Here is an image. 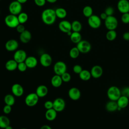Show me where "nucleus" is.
<instances>
[{"label": "nucleus", "mask_w": 129, "mask_h": 129, "mask_svg": "<svg viewBox=\"0 0 129 129\" xmlns=\"http://www.w3.org/2000/svg\"><path fill=\"white\" fill-rule=\"evenodd\" d=\"M56 18L55 10L51 8L44 10L41 13V20L47 25H51L54 24Z\"/></svg>", "instance_id": "1"}, {"label": "nucleus", "mask_w": 129, "mask_h": 129, "mask_svg": "<svg viewBox=\"0 0 129 129\" xmlns=\"http://www.w3.org/2000/svg\"><path fill=\"white\" fill-rule=\"evenodd\" d=\"M107 95L110 100L116 101L121 95V90L117 86H111L107 90Z\"/></svg>", "instance_id": "2"}, {"label": "nucleus", "mask_w": 129, "mask_h": 129, "mask_svg": "<svg viewBox=\"0 0 129 129\" xmlns=\"http://www.w3.org/2000/svg\"><path fill=\"white\" fill-rule=\"evenodd\" d=\"M4 21L5 24L10 28H16L20 24L17 16L11 14L6 16Z\"/></svg>", "instance_id": "3"}, {"label": "nucleus", "mask_w": 129, "mask_h": 129, "mask_svg": "<svg viewBox=\"0 0 129 129\" xmlns=\"http://www.w3.org/2000/svg\"><path fill=\"white\" fill-rule=\"evenodd\" d=\"M118 22L117 18L112 16H109L104 20V25L108 30H115L118 26Z\"/></svg>", "instance_id": "4"}, {"label": "nucleus", "mask_w": 129, "mask_h": 129, "mask_svg": "<svg viewBox=\"0 0 129 129\" xmlns=\"http://www.w3.org/2000/svg\"><path fill=\"white\" fill-rule=\"evenodd\" d=\"M87 22L88 25L92 29H96L99 28L101 25V19L100 17L96 15H92L88 18Z\"/></svg>", "instance_id": "5"}, {"label": "nucleus", "mask_w": 129, "mask_h": 129, "mask_svg": "<svg viewBox=\"0 0 129 129\" xmlns=\"http://www.w3.org/2000/svg\"><path fill=\"white\" fill-rule=\"evenodd\" d=\"M39 98V97L35 92L30 93L26 96L25 98V103L26 105L29 107H33L38 103Z\"/></svg>", "instance_id": "6"}, {"label": "nucleus", "mask_w": 129, "mask_h": 129, "mask_svg": "<svg viewBox=\"0 0 129 129\" xmlns=\"http://www.w3.org/2000/svg\"><path fill=\"white\" fill-rule=\"evenodd\" d=\"M22 4L16 0L12 2L9 6V11L11 14L18 16L21 12H22Z\"/></svg>", "instance_id": "7"}, {"label": "nucleus", "mask_w": 129, "mask_h": 129, "mask_svg": "<svg viewBox=\"0 0 129 129\" xmlns=\"http://www.w3.org/2000/svg\"><path fill=\"white\" fill-rule=\"evenodd\" d=\"M67 64L62 61H56L53 66V71L55 75L61 76L67 72Z\"/></svg>", "instance_id": "8"}, {"label": "nucleus", "mask_w": 129, "mask_h": 129, "mask_svg": "<svg viewBox=\"0 0 129 129\" xmlns=\"http://www.w3.org/2000/svg\"><path fill=\"white\" fill-rule=\"evenodd\" d=\"M76 47L80 52L82 53H87L91 49V45L90 43L86 40H81L77 44Z\"/></svg>", "instance_id": "9"}, {"label": "nucleus", "mask_w": 129, "mask_h": 129, "mask_svg": "<svg viewBox=\"0 0 129 129\" xmlns=\"http://www.w3.org/2000/svg\"><path fill=\"white\" fill-rule=\"evenodd\" d=\"M66 107V102L62 98H56L53 101V108L57 112L62 111Z\"/></svg>", "instance_id": "10"}, {"label": "nucleus", "mask_w": 129, "mask_h": 129, "mask_svg": "<svg viewBox=\"0 0 129 129\" xmlns=\"http://www.w3.org/2000/svg\"><path fill=\"white\" fill-rule=\"evenodd\" d=\"M27 57L26 52L23 49H17L14 52L13 59L18 63L24 62Z\"/></svg>", "instance_id": "11"}, {"label": "nucleus", "mask_w": 129, "mask_h": 129, "mask_svg": "<svg viewBox=\"0 0 129 129\" xmlns=\"http://www.w3.org/2000/svg\"><path fill=\"white\" fill-rule=\"evenodd\" d=\"M39 62L42 66L46 68L49 67L51 64L52 59L49 54L47 53H43L40 56Z\"/></svg>", "instance_id": "12"}, {"label": "nucleus", "mask_w": 129, "mask_h": 129, "mask_svg": "<svg viewBox=\"0 0 129 129\" xmlns=\"http://www.w3.org/2000/svg\"><path fill=\"white\" fill-rule=\"evenodd\" d=\"M118 11L121 13H129V1L128 0H119L117 4Z\"/></svg>", "instance_id": "13"}, {"label": "nucleus", "mask_w": 129, "mask_h": 129, "mask_svg": "<svg viewBox=\"0 0 129 129\" xmlns=\"http://www.w3.org/2000/svg\"><path fill=\"white\" fill-rule=\"evenodd\" d=\"M5 46L6 49L8 51H15L18 48L19 43L17 40L11 39L8 40L6 42Z\"/></svg>", "instance_id": "14"}, {"label": "nucleus", "mask_w": 129, "mask_h": 129, "mask_svg": "<svg viewBox=\"0 0 129 129\" xmlns=\"http://www.w3.org/2000/svg\"><path fill=\"white\" fill-rule=\"evenodd\" d=\"M12 94L16 97H21L24 94V88L23 86L18 83L14 84L11 87Z\"/></svg>", "instance_id": "15"}, {"label": "nucleus", "mask_w": 129, "mask_h": 129, "mask_svg": "<svg viewBox=\"0 0 129 129\" xmlns=\"http://www.w3.org/2000/svg\"><path fill=\"white\" fill-rule=\"evenodd\" d=\"M68 95L70 98L73 100H79L81 96L80 90L76 87L71 88L68 91Z\"/></svg>", "instance_id": "16"}, {"label": "nucleus", "mask_w": 129, "mask_h": 129, "mask_svg": "<svg viewBox=\"0 0 129 129\" xmlns=\"http://www.w3.org/2000/svg\"><path fill=\"white\" fill-rule=\"evenodd\" d=\"M58 28L62 32L67 34L72 31L71 23L68 20H62L58 24Z\"/></svg>", "instance_id": "17"}, {"label": "nucleus", "mask_w": 129, "mask_h": 129, "mask_svg": "<svg viewBox=\"0 0 129 129\" xmlns=\"http://www.w3.org/2000/svg\"><path fill=\"white\" fill-rule=\"evenodd\" d=\"M91 76L95 79L100 78L103 74L102 68L99 65L94 66L91 70L90 71Z\"/></svg>", "instance_id": "18"}, {"label": "nucleus", "mask_w": 129, "mask_h": 129, "mask_svg": "<svg viewBox=\"0 0 129 129\" xmlns=\"http://www.w3.org/2000/svg\"><path fill=\"white\" fill-rule=\"evenodd\" d=\"M28 68L33 69L35 68L38 64L37 59L33 56H27L24 61Z\"/></svg>", "instance_id": "19"}, {"label": "nucleus", "mask_w": 129, "mask_h": 129, "mask_svg": "<svg viewBox=\"0 0 129 129\" xmlns=\"http://www.w3.org/2000/svg\"><path fill=\"white\" fill-rule=\"evenodd\" d=\"M31 38L32 34L28 30H25L20 34V40L23 43H28L31 40Z\"/></svg>", "instance_id": "20"}, {"label": "nucleus", "mask_w": 129, "mask_h": 129, "mask_svg": "<svg viewBox=\"0 0 129 129\" xmlns=\"http://www.w3.org/2000/svg\"><path fill=\"white\" fill-rule=\"evenodd\" d=\"M48 92V89L46 86L40 85L37 87L35 93L39 98H42L46 96L47 95Z\"/></svg>", "instance_id": "21"}, {"label": "nucleus", "mask_w": 129, "mask_h": 129, "mask_svg": "<svg viewBox=\"0 0 129 129\" xmlns=\"http://www.w3.org/2000/svg\"><path fill=\"white\" fill-rule=\"evenodd\" d=\"M50 82L51 85L54 88H58L60 87L63 82L61 76L55 74L52 76Z\"/></svg>", "instance_id": "22"}, {"label": "nucleus", "mask_w": 129, "mask_h": 129, "mask_svg": "<svg viewBox=\"0 0 129 129\" xmlns=\"http://www.w3.org/2000/svg\"><path fill=\"white\" fill-rule=\"evenodd\" d=\"M116 102L118 107H119L121 109H123L125 108L128 105L129 103V99L128 97L123 95H121L116 101Z\"/></svg>", "instance_id": "23"}, {"label": "nucleus", "mask_w": 129, "mask_h": 129, "mask_svg": "<svg viewBox=\"0 0 129 129\" xmlns=\"http://www.w3.org/2000/svg\"><path fill=\"white\" fill-rule=\"evenodd\" d=\"M57 111L53 108L46 110L45 113V118L48 121L54 120L57 116Z\"/></svg>", "instance_id": "24"}, {"label": "nucleus", "mask_w": 129, "mask_h": 129, "mask_svg": "<svg viewBox=\"0 0 129 129\" xmlns=\"http://www.w3.org/2000/svg\"><path fill=\"white\" fill-rule=\"evenodd\" d=\"M18 62L14 59L8 60L5 64V68L8 71H14L17 69Z\"/></svg>", "instance_id": "25"}, {"label": "nucleus", "mask_w": 129, "mask_h": 129, "mask_svg": "<svg viewBox=\"0 0 129 129\" xmlns=\"http://www.w3.org/2000/svg\"><path fill=\"white\" fill-rule=\"evenodd\" d=\"M105 108L107 111L109 112H114L117 110L118 105L116 101L110 100L106 104Z\"/></svg>", "instance_id": "26"}, {"label": "nucleus", "mask_w": 129, "mask_h": 129, "mask_svg": "<svg viewBox=\"0 0 129 129\" xmlns=\"http://www.w3.org/2000/svg\"><path fill=\"white\" fill-rule=\"evenodd\" d=\"M55 12L56 17L59 19H63L67 16V11L63 8H57L55 10Z\"/></svg>", "instance_id": "27"}, {"label": "nucleus", "mask_w": 129, "mask_h": 129, "mask_svg": "<svg viewBox=\"0 0 129 129\" xmlns=\"http://www.w3.org/2000/svg\"><path fill=\"white\" fill-rule=\"evenodd\" d=\"M4 102L6 105L13 106L15 103V96L13 94H8L4 97Z\"/></svg>", "instance_id": "28"}, {"label": "nucleus", "mask_w": 129, "mask_h": 129, "mask_svg": "<svg viewBox=\"0 0 129 129\" xmlns=\"http://www.w3.org/2000/svg\"><path fill=\"white\" fill-rule=\"evenodd\" d=\"M71 41L77 44L82 40V35L80 32H73L70 36Z\"/></svg>", "instance_id": "29"}, {"label": "nucleus", "mask_w": 129, "mask_h": 129, "mask_svg": "<svg viewBox=\"0 0 129 129\" xmlns=\"http://www.w3.org/2000/svg\"><path fill=\"white\" fill-rule=\"evenodd\" d=\"M10 125V119L6 115H0V128L5 129Z\"/></svg>", "instance_id": "30"}, {"label": "nucleus", "mask_w": 129, "mask_h": 129, "mask_svg": "<svg viewBox=\"0 0 129 129\" xmlns=\"http://www.w3.org/2000/svg\"><path fill=\"white\" fill-rule=\"evenodd\" d=\"M79 76L80 79L84 81L89 80L92 77L90 72L87 70H83L79 74Z\"/></svg>", "instance_id": "31"}, {"label": "nucleus", "mask_w": 129, "mask_h": 129, "mask_svg": "<svg viewBox=\"0 0 129 129\" xmlns=\"http://www.w3.org/2000/svg\"><path fill=\"white\" fill-rule=\"evenodd\" d=\"M72 30L73 32H80L82 28V25L81 23L78 20H74L71 23Z\"/></svg>", "instance_id": "32"}, {"label": "nucleus", "mask_w": 129, "mask_h": 129, "mask_svg": "<svg viewBox=\"0 0 129 129\" xmlns=\"http://www.w3.org/2000/svg\"><path fill=\"white\" fill-rule=\"evenodd\" d=\"M117 37V33L115 30H108L106 34V38L107 40L112 41L114 40Z\"/></svg>", "instance_id": "33"}, {"label": "nucleus", "mask_w": 129, "mask_h": 129, "mask_svg": "<svg viewBox=\"0 0 129 129\" xmlns=\"http://www.w3.org/2000/svg\"><path fill=\"white\" fill-rule=\"evenodd\" d=\"M93 9L90 6H85L83 8V11H82V13H83V15L85 17L88 18L93 15Z\"/></svg>", "instance_id": "34"}, {"label": "nucleus", "mask_w": 129, "mask_h": 129, "mask_svg": "<svg viewBox=\"0 0 129 129\" xmlns=\"http://www.w3.org/2000/svg\"><path fill=\"white\" fill-rule=\"evenodd\" d=\"M18 19L20 24H23L25 23L28 19V16L27 13L25 12H21L18 16Z\"/></svg>", "instance_id": "35"}, {"label": "nucleus", "mask_w": 129, "mask_h": 129, "mask_svg": "<svg viewBox=\"0 0 129 129\" xmlns=\"http://www.w3.org/2000/svg\"><path fill=\"white\" fill-rule=\"evenodd\" d=\"M80 53V51L79 50L78 48L76 46L70 49L69 52V55L72 58L75 59L79 56Z\"/></svg>", "instance_id": "36"}, {"label": "nucleus", "mask_w": 129, "mask_h": 129, "mask_svg": "<svg viewBox=\"0 0 129 129\" xmlns=\"http://www.w3.org/2000/svg\"><path fill=\"white\" fill-rule=\"evenodd\" d=\"M60 76H61V79H62L63 82L68 83V82H70L71 80V76L70 74L68 73L67 72L64 73Z\"/></svg>", "instance_id": "37"}, {"label": "nucleus", "mask_w": 129, "mask_h": 129, "mask_svg": "<svg viewBox=\"0 0 129 129\" xmlns=\"http://www.w3.org/2000/svg\"><path fill=\"white\" fill-rule=\"evenodd\" d=\"M27 67L25 62H19L18 63L17 69L21 72H24L27 69Z\"/></svg>", "instance_id": "38"}, {"label": "nucleus", "mask_w": 129, "mask_h": 129, "mask_svg": "<svg viewBox=\"0 0 129 129\" xmlns=\"http://www.w3.org/2000/svg\"><path fill=\"white\" fill-rule=\"evenodd\" d=\"M121 20L122 22L124 24L129 23V13H126L122 14L121 16Z\"/></svg>", "instance_id": "39"}, {"label": "nucleus", "mask_w": 129, "mask_h": 129, "mask_svg": "<svg viewBox=\"0 0 129 129\" xmlns=\"http://www.w3.org/2000/svg\"><path fill=\"white\" fill-rule=\"evenodd\" d=\"M114 10L113 9V7H111V6H109V7H107L105 10V13L108 16H112L113 13H114Z\"/></svg>", "instance_id": "40"}, {"label": "nucleus", "mask_w": 129, "mask_h": 129, "mask_svg": "<svg viewBox=\"0 0 129 129\" xmlns=\"http://www.w3.org/2000/svg\"><path fill=\"white\" fill-rule=\"evenodd\" d=\"M83 70V69L82 68V67L79 65V64H76L75 66H74L73 68V72L77 74H79Z\"/></svg>", "instance_id": "41"}, {"label": "nucleus", "mask_w": 129, "mask_h": 129, "mask_svg": "<svg viewBox=\"0 0 129 129\" xmlns=\"http://www.w3.org/2000/svg\"><path fill=\"white\" fill-rule=\"evenodd\" d=\"M121 95L129 98V87H124L121 90Z\"/></svg>", "instance_id": "42"}, {"label": "nucleus", "mask_w": 129, "mask_h": 129, "mask_svg": "<svg viewBox=\"0 0 129 129\" xmlns=\"http://www.w3.org/2000/svg\"><path fill=\"white\" fill-rule=\"evenodd\" d=\"M44 107L46 110L53 108V102L50 100L45 101L44 103Z\"/></svg>", "instance_id": "43"}, {"label": "nucleus", "mask_w": 129, "mask_h": 129, "mask_svg": "<svg viewBox=\"0 0 129 129\" xmlns=\"http://www.w3.org/2000/svg\"><path fill=\"white\" fill-rule=\"evenodd\" d=\"M12 111V106L8 105H5L3 108V112L5 114H9Z\"/></svg>", "instance_id": "44"}, {"label": "nucleus", "mask_w": 129, "mask_h": 129, "mask_svg": "<svg viewBox=\"0 0 129 129\" xmlns=\"http://www.w3.org/2000/svg\"><path fill=\"white\" fill-rule=\"evenodd\" d=\"M35 5L38 7H43L45 5L46 1V0H34Z\"/></svg>", "instance_id": "45"}, {"label": "nucleus", "mask_w": 129, "mask_h": 129, "mask_svg": "<svg viewBox=\"0 0 129 129\" xmlns=\"http://www.w3.org/2000/svg\"><path fill=\"white\" fill-rule=\"evenodd\" d=\"M16 31H17V32L19 33L20 34L26 30L25 26L23 25V24H19L16 28Z\"/></svg>", "instance_id": "46"}, {"label": "nucleus", "mask_w": 129, "mask_h": 129, "mask_svg": "<svg viewBox=\"0 0 129 129\" xmlns=\"http://www.w3.org/2000/svg\"><path fill=\"white\" fill-rule=\"evenodd\" d=\"M123 39L125 41H129V32H125L122 35Z\"/></svg>", "instance_id": "47"}, {"label": "nucleus", "mask_w": 129, "mask_h": 129, "mask_svg": "<svg viewBox=\"0 0 129 129\" xmlns=\"http://www.w3.org/2000/svg\"><path fill=\"white\" fill-rule=\"evenodd\" d=\"M99 17H100V19H101V20H105L107 18V17H108V16L105 13V12H103V13H102L100 14Z\"/></svg>", "instance_id": "48"}, {"label": "nucleus", "mask_w": 129, "mask_h": 129, "mask_svg": "<svg viewBox=\"0 0 129 129\" xmlns=\"http://www.w3.org/2000/svg\"><path fill=\"white\" fill-rule=\"evenodd\" d=\"M40 129H52L51 127L48 125H46V124H45V125H42Z\"/></svg>", "instance_id": "49"}, {"label": "nucleus", "mask_w": 129, "mask_h": 129, "mask_svg": "<svg viewBox=\"0 0 129 129\" xmlns=\"http://www.w3.org/2000/svg\"><path fill=\"white\" fill-rule=\"evenodd\" d=\"M16 1L22 5L23 4H25V3H26L28 0H16Z\"/></svg>", "instance_id": "50"}, {"label": "nucleus", "mask_w": 129, "mask_h": 129, "mask_svg": "<svg viewBox=\"0 0 129 129\" xmlns=\"http://www.w3.org/2000/svg\"><path fill=\"white\" fill-rule=\"evenodd\" d=\"M57 0H46V2L49 3H51V4H53V3H55Z\"/></svg>", "instance_id": "51"}, {"label": "nucleus", "mask_w": 129, "mask_h": 129, "mask_svg": "<svg viewBox=\"0 0 129 129\" xmlns=\"http://www.w3.org/2000/svg\"><path fill=\"white\" fill-rule=\"evenodd\" d=\"M5 129H13V127H12V126H11L10 125H8V126H7Z\"/></svg>", "instance_id": "52"}, {"label": "nucleus", "mask_w": 129, "mask_h": 129, "mask_svg": "<svg viewBox=\"0 0 129 129\" xmlns=\"http://www.w3.org/2000/svg\"><path fill=\"white\" fill-rule=\"evenodd\" d=\"M20 129H27V128H20Z\"/></svg>", "instance_id": "53"}, {"label": "nucleus", "mask_w": 129, "mask_h": 129, "mask_svg": "<svg viewBox=\"0 0 129 129\" xmlns=\"http://www.w3.org/2000/svg\"><path fill=\"white\" fill-rule=\"evenodd\" d=\"M0 1H1V0H0Z\"/></svg>", "instance_id": "54"}]
</instances>
